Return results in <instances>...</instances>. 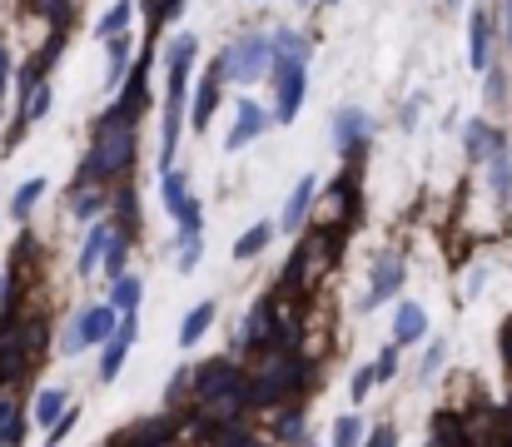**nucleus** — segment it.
<instances>
[{"mask_svg": "<svg viewBox=\"0 0 512 447\" xmlns=\"http://www.w3.org/2000/svg\"><path fill=\"white\" fill-rule=\"evenodd\" d=\"M324 5H339V0H324Z\"/></svg>", "mask_w": 512, "mask_h": 447, "instance_id": "nucleus-51", "label": "nucleus"}, {"mask_svg": "<svg viewBox=\"0 0 512 447\" xmlns=\"http://www.w3.org/2000/svg\"><path fill=\"white\" fill-rule=\"evenodd\" d=\"M140 298H145V284H140V274H125L120 284H115V294H110V303H115V313H140Z\"/></svg>", "mask_w": 512, "mask_h": 447, "instance_id": "nucleus-28", "label": "nucleus"}, {"mask_svg": "<svg viewBox=\"0 0 512 447\" xmlns=\"http://www.w3.org/2000/svg\"><path fill=\"white\" fill-rule=\"evenodd\" d=\"M309 55H314V40H309V35H299L294 25H279V30H274V60H284V65H309Z\"/></svg>", "mask_w": 512, "mask_h": 447, "instance_id": "nucleus-18", "label": "nucleus"}, {"mask_svg": "<svg viewBox=\"0 0 512 447\" xmlns=\"http://www.w3.org/2000/svg\"><path fill=\"white\" fill-rule=\"evenodd\" d=\"M368 135H373V120H368L358 105H343L339 115H334V145H339L348 159H363Z\"/></svg>", "mask_w": 512, "mask_h": 447, "instance_id": "nucleus-8", "label": "nucleus"}, {"mask_svg": "<svg viewBox=\"0 0 512 447\" xmlns=\"http://www.w3.org/2000/svg\"><path fill=\"white\" fill-rule=\"evenodd\" d=\"M398 373V348H383L378 353V378H393Z\"/></svg>", "mask_w": 512, "mask_h": 447, "instance_id": "nucleus-47", "label": "nucleus"}, {"mask_svg": "<svg viewBox=\"0 0 512 447\" xmlns=\"http://www.w3.org/2000/svg\"><path fill=\"white\" fill-rule=\"evenodd\" d=\"M463 149H468V159L478 164V159H493L498 149H508V140H503V130H493L488 120H468V130H463Z\"/></svg>", "mask_w": 512, "mask_h": 447, "instance_id": "nucleus-15", "label": "nucleus"}, {"mask_svg": "<svg viewBox=\"0 0 512 447\" xmlns=\"http://www.w3.org/2000/svg\"><path fill=\"white\" fill-rule=\"evenodd\" d=\"M194 55H199V40H194V35H174L170 40V95H189Z\"/></svg>", "mask_w": 512, "mask_h": 447, "instance_id": "nucleus-14", "label": "nucleus"}, {"mask_svg": "<svg viewBox=\"0 0 512 447\" xmlns=\"http://www.w3.org/2000/svg\"><path fill=\"white\" fill-rule=\"evenodd\" d=\"M160 194H165V209L179 219V214H184V204H189V189H184V174H179V169H170V174L160 179Z\"/></svg>", "mask_w": 512, "mask_h": 447, "instance_id": "nucleus-32", "label": "nucleus"}, {"mask_svg": "<svg viewBox=\"0 0 512 447\" xmlns=\"http://www.w3.org/2000/svg\"><path fill=\"white\" fill-rule=\"evenodd\" d=\"M274 229H279V224H254V229H244V234L234 239V259L244 264V259L264 254V249H269V239H274Z\"/></svg>", "mask_w": 512, "mask_h": 447, "instance_id": "nucleus-24", "label": "nucleus"}, {"mask_svg": "<svg viewBox=\"0 0 512 447\" xmlns=\"http://www.w3.org/2000/svg\"><path fill=\"white\" fill-rule=\"evenodd\" d=\"M110 70H105V80H110V90H125V65H130V35H115L110 45Z\"/></svg>", "mask_w": 512, "mask_h": 447, "instance_id": "nucleus-29", "label": "nucleus"}, {"mask_svg": "<svg viewBox=\"0 0 512 447\" xmlns=\"http://www.w3.org/2000/svg\"><path fill=\"white\" fill-rule=\"evenodd\" d=\"M483 95H488V105H498V100H503V70H488V85H483Z\"/></svg>", "mask_w": 512, "mask_h": 447, "instance_id": "nucleus-46", "label": "nucleus"}, {"mask_svg": "<svg viewBox=\"0 0 512 447\" xmlns=\"http://www.w3.org/2000/svg\"><path fill=\"white\" fill-rule=\"evenodd\" d=\"M105 274H110L115 284L125 279V239H120V234H115V244H110V254H105Z\"/></svg>", "mask_w": 512, "mask_h": 447, "instance_id": "nucleus-40", "label": "nucleus"}, {"mask_svg": "<svg viewBox=\"0 0 512 447\" xmlns=\"http://www.w3.org/2000/svg\"><path fill=\"white\" fill-rule=\"evenodd\" d=\"M314 244H319V239H314ZM314 244H299V249H294V259H289L284 274H279L284 289H299V284L309 279V269H314Z\"/></svg>", "mask_w": 512, "mask_h": 447, "instance_id": "nucleus-27", "label": "nucleus"}, {"mask_svg": "<svg viewBox=\"0 0 512 447\" xmlns=\"http://www.w3.org/2000/svg\"><path fill=\"white\" fill-rule=\"evenodd\" d=\"M443 358H448V343H433V348H428V353H423V368H418V378H423V383H428V378H433V373H438V368H443Z\"/></svg>", "mask_w": 512, "mask_h": 447, "instance_id": "nucleus-42", "label": "nucleus"}, {"mask_svg": "<svg viewBox=\"0 0 512 447\" xmlns=\"http://www.w3.org/2000/svg\"><path fill=\"white\" fill-rule=\"evenodd\" d=\"M299 5H314V0H299Z\"/></svg>", "mask_w": 512, "mask_h": 447, "instance_id": "nucleus-50", "label": "nucleus"}, {"mask_svg": "<svg viewBox=\"0 0 512 447\" xmlns=\"http://www.w3.org/2000/svg\"><path fill=\"white\" fill-rule=\"evenodd\" d=\"M274 433H279V443H304V408H289Z\"/></svg>", "mask_w": 512, "mask_h": 447, "instance_id": "nucleus-37", "label": "nucleus"}, {"mask_svg": "<svg viewBox=\"0 0 512 447\" xmlns=\"http://www.w3.org/2000/svg\"><path fill=\"white\" fill-rule=\"evenodd\" d=\"M214 313H219V303H214V298H199V303L184 313V323H179V348H194V343L209 333Z\"/></svg>", "mask_w": 512, "mask_h": 447, "instance_id": "nucleus-19", "label": "nucleus"}, {"mask_svg": "<svg viewBox=\"0 0 512 447\" xmlns=\"http://www.w3.org/2000/svg\"><path fill=\"white\" fill-rule=\"evenodd\" d=\"M110 244H115V219H95V224H90V239L80 244V274L100 269L105 254H110Z\"/></svg>", "mask_w": 512, "mask_h": 447, "instance_id": "nucleus-16", "label": "nucleus"}, {"mask_svg": "<svg viewBox=\"0 0 512 447\" xmlns=\"http://www.w3.org/2000/svg\"><path fill=\"white\" fill-rule=\"evenodd\" d=\"M418 115H423V95H413V100L403 105V115H398V125H403V130H418Z\"/></svg>", "mask_w": 512, "mask_h": 447, "instance_id": "nucleus-43", "label": "nucleus"}, {"mask_svg": "<svg viewBox=\"0 0 512 447\" xmlns=\"http://www.w3.org/2000/svg\"><path fill=\"white\" fill-rule=\"evenodd\" d=\"M488 179H493V194H498V199H512V154L508 149L493 154V174H488Z\"/></svg>", "mask_w": 512, "mask_h": 447, "instance_id": "nucleus-35", "label": "nucleus"}, {"mask_svg": "<svg viewBox=\"0 0 512 447\" xmlns=\"http://www.w3.org/2000/svg\"><path fill=\"white\" fill-rule=\"evenodd\" d=\"M135 338H140V313H130V318L120 323V333L105 343V358H100V383H115V378H120V368H125V358H130Z\"/></svg>", "mask_w": 512, "mask_h": 447, "instance_id": "nucleus-9", "label": "nucleus"}, {"mask_svg": "<svg viewBox=\"0 0 512 447\" xmlns=\"http://www.w3.org/2000/svg\"><path fill=\"white\" fill-rule=\"evenodd\" d=\"M314 194H319V174H304V179L294 184V194L284 199V214H279V229H284V234L304 229V219H309V209H314Z\"/></svg>", "mask_w": 512, "mask_h": 447, "instance_id": "nucleus-12", "label": "nucleus"}, {"mask_svg": "<svg viewBox=\"0 0 512 447\" xmlns=\"http://www.w3.org/2000/svg\"><path fill=\"white\" fill-rule=\"evenodd\" d=\"M45 189H50V184H45L40 174H35V179H25V184L15 189V199H10V214H15V219H30V209L40 204V194H45Z\"/></svg>", "mask_w": 512, "mask_h": 447, "instance_id": "nucleus-31", "label": "nucleus"}, {"mask_svg": "<svg viewBox=\"0 0 512 447\" xmlns=\"http://www.w3.org/2000/svg\"><path fill=\"white\" fill-rule=\"evenodd\" d=\"M378 383H383V378H378V363H363V368L353 373V383H348V398H353V403H363Z\"/></svg>", "mask_w": 512, "mask_h": 447, "instance_id": "nucleus-36", "label": "nucleus"}, {"mask_svg": "<svg viewBox=\"0 0 512 447\" xmlns=\"http://www.w3.org/2000/svg\"><path fill=\"white\" fill-rule=\"evenodd\" d=\"M358 443H363V418L348 413V418L334 423V447H358Z\"/></svg>", "mask_w": 512, "mask_h": 447, "instance_id": "nucleus-38", "label": "nucleus"}, {"mask_svg": "<svg viewBox=\"0 0 512 447\" xmlns=\"http://www.w3.org/2000/svg\"><path fill=\"white\" fill-rule=\"evenodd\" d=\"M199 219H204V209H199V199H189L184 214L174 219V224H179V249H184V244H199V229H204Z\"/></svg>", "mask_w": 512, "mask_h": 447, "instance_id": "nucleus-34", "label": "nucleus"}, {"mask_svg": "<svg viewBox=\"0 0 512 447\" xmlns=\"http://www.w3.org/2000/svg\"><path fill=\"white\" fill-rule=\"evenodd\" d=\"M150 70H155V50L145 45V50L135 55V70H130V80H125L115 110H105L100 125H135V120L150 110Z\"/></svg>", "mask_w": 512, "mask_h": 447, "instance_id": "nucleus-3", "label": "nucleus"}, {"mask_svg": "<svg viewBox=\"0 0 512 447\" xmlns=\"http://www.w3.org/2000/svg\"><path fill=\"white\" fill-rule=\"evenodd\" d=\"M30 348H25V338H20V323L15 318H5L0 323V393L5 388H15L25 373H30Z\"/></svg>", "mask_w": 512, "mask_h": 447, "instance_id": "nucleus-7", "label": "nucleus"}, {"mask_svg": "<svg viewBox=\"0 0 512 447\" xmlns=\"http://www.w3.org/2000/svg\"><path fill=\"white\" fill-rule=\"evenodd\" d=\"M448 5H458V0H448Z\"/></svg>", "mask_w": 512, "mask_h": 447, "instance_id": "nucleus-52", "label": "nucleus"}, {"mask_svg": "<svg viewBox=\"0 0 512 447\" xmlns=\"http://www.w3.org/2000/svg\"><path fill=\"white\" fill-rule=\"evenodd\" d=\"M199 254H204L199 244H184V249H179V264H174V269H179V274H194V269H199Z\"/></svg>", "mask_w": 512, "mask_h": 447, "instance_id": "nucleus-44", "label": "nucleus"}, {"mask_svg": "<svg viewBox=\"0 0 512 447\" xmlns=\"http://www.w3.org/2000/svg\"><path fill=\"white\" fill-rule=\"evenodd\" d=\"M363 447H398V433H393L388 423H378V428L368 433V443H363Z\"/></svg>", "mask_w": 512, "mask_h": 447, "instance_id": "nucleus-45", "label": "nucleus"}, {"mask_svg": "<svg viewBox=\"0 0 512 447\" xmlns=\"http://www.w3.org/2000/svg\"><path fill=\"white\" fill-rule=\"evenodd\" d=\"M224 85H229V60L219 55V60L209 65V75L194 85V105H189V125H194V130H209V120H214V110H219V100H224Z\"/></svg>", "mask_w": 512, "mask_h": 447, "instance_id": "nucleus-6", "label": "nucleus"}, {"mask_svg": "<svg viewBox=\"0 0 512 447\" xmlns=\"http://www.w3.org/2000/svg\"><path fill=\"white\" fill-rule=\"evenodd\" d=\"M209 447H264L249 428H239V423H229V428H209Z\"/></svg>", "mask_w": 512, "mask_h": 447, "instance_id": "nucleus-33", "label": "nucleus"}, {"mask_svg": "<svg viewBox=\"0 0 512 447\" xmlns=\"http://www.w3.org/2000/svg\"><path fill=\"white\" fill-rule=\"evenodd\" d=\"M50 105H55V90L50 85H40L30 100H25V110H20V125H15V140H20V130H30L35 120H45L50 115Z\"/></svg>", "mask_w": 512, "mask_h": 447, "instance_id": "nucleus-30", "label": "nucleus"}, {"mask_svg": "<svg viewBox=\"0 0 512 447\" xmlns=\"http://www.w3.org/2000/svg\"><path fill=\"white\" fill-rule=\"evenodd\" d=\"M10 318H15V313H10ZM15 323H20V338H25L30 358L40 363V358H45V348H50V323H45L40 313H35V318H15Z\"/></svg>", "mask_w": 512, "mask_h": 447, "instance_id": "nucleus-25", "label": "nucleus"}, {"mask_svg": "<svg viewBox=\"0 0 512 447\" xmlns=\"http://www.w3.org/2000/svg\"><path fill=\"white\" fill-rule=\"evenodd\" d=\"M274 80H279V105H274V120H279V125H294V120H299V110H304L309 65H284V60H274Z\"/></svg>", "mask_w": 512, "mask_h": 447, "instance_id": "nucleus-5", "label": "nucleus"}, {"mask_svg": "<svg viewBox=\"0 0 512 447\" xmlns=\"http://www.w3.org/2000/svg\"><path fill=\"white\" fill-rule=\"evenodd\" d=\"M65 413H70V398H65V388H45V393L35 398V423H40L45 433H50V428H55Z\"/></svg>", "mask_w": 512, "mask_h": 447, "instance_id": "nucleus-21", "label": "nucleus"}, {"mask_svg": "<svg viewBox=\"0 0 512 447\" xmlns=\"http://www.w3.org/2000/svg\"><path fill=\"white\" fill-rule=\"evenodd\" d=\"M70 209H75V219H100V209H105V189L100 184H80L75 194H70Z\"/></svg>", "mask_w": 512, "mask_h": 447, "instance_id": "nucleus-26", "label": "nucleus"}, {"mask_svg": "<svg viewBox=\"0 0 512 447\" xmlns=\"http://www.w3.org/2000/svg\"><path fill=\"white\" fill-rule=\"evenodd\" d=\"M503 363H508V368H512V318H508V323H503Z\"/></svg>", "mask_w": 512, "mask_h": 447, "instance_id": "nucleus-48", "label": "nucleus"}, {"mask_svg": "<svg viewBox=\"0 0 512 447\" xmlns=\"http://www.w3.org/2000/svg\"><path fill=\"white\" fill-rule=\"evenodd\" d=\"M269 130V110L259 105V100H239V115H234V130H229V140H224V149L234 154V149L254 145L259 135Z\"/></svg>", "mask_w": 512, "mask_h": 447, "instance_id": "nucleus-10", "label": "nucleus"}, {"mask_svg": "<svg viewBox=\"0 0 512 447\" xmlns=\"http://www.w3.org/2000/svg\"><path fill=\"white\" fill-rule=\"evenodd\" d=\"M428 447H473V433L458 413H433V428H428Z\"/></svg>", "mask_w": 512, "mask_h": 447, "instance_id": "nucleus-17", "label": "nucleus"}, {"mask_svg": "<svg viewBox=\"0 0 512 447\" xmlns=\"http://www.w3.org/2000/svg\"><path fill=\"white\" fill-rule=\"evenodd\" d=\"M25 443V418L15 408V398L0 393V447H20Z\"/></svg>", "mask_w": 512, "mask_h": 447, "instance_id": "nucleus-23", "label": "nucleus"}, {"mask_svg": "<svg viewBox=\"0 0 512 447\" xmlns=\"http://www.w3.org/2000/svg\"><path fill=\"white\" fill-rule=\"evenodd\" d=\"M120 323H125V318H115V303H90V308H80V318L70 323L60 353L75 358V353H85L90 343H110V338L120 333Z\"/></svg>", "mask_w": 512, "mask_h": 447, "instance_id": "nucleus-4", "label": "nucleus"}, {"mask_svg": "<svg viewBox=\"0 0 512 447\" xmlns=\"http://www.w3.org/2000/svg\"><path fill=\"white\" fill-rule=\"evenodd\" d=\"M224 60H229V80H234V85H254V80H264V75L274 70V35L249 30V35H239V40L224 50Z\"/></svg>", "mask_w": 512, "mask_h": 447, "instance_id": "nucleus-2", "label": "nucleus"}, {"mask_svg": "<svg viewBox=\"0 0 512 447\" xmlns=\"http://www.w3.org/2000/svg\"><path fill=\"white\" fill-rule=\"evenodd\" d=\"M488 50H493V20H488V5H478L473 15H468V60H473V70H493V60H488Z\"/></svg>", "mask_w": 512, "mask_h": 447, "instance_id": "nucleus-13", "label": "nucleus"}, {"mask_svg": "<svg viewBox=\"0 0 512 447\" xmlns=\"http://www.w3.org/2000/svg\"><path fill=\"white\" fill-rule=\"evenodd\" d=\"M5 75H10V60H5V50H0V95H5Z\"/></svg>", "mask_w": 512, "mask_h": 447, "instance_id": "nucleus-49", "label": "nucleus"}, {"mask_svg": "<svg viewBox=\"0 0 512 447\" xmlns=\"http://www.w3.org/2000/svg\"><path fill=\"white\" fill-rule=\"evenodd\" d=\"M135 169V125H95V145L80 169V184H105Z\"/></svg>", "mask_w": 512, "mask_h": 447, "instance_id": "nucleus-1", "label": "nucleus"}, {"mask_svg": "<svg viewBox=\"0 0 512 447\" xmlns=\"http://www.w3.org/2000/svg\"><path fill=\"white\" fill-rule=\"evenodd\" d=\"M403 279H408V264L403 259H378L373 264V284H368V298H363V308H378V303H388V298L403 289Z\"/></svg>", "mask_w": 512, "mask_h": 447, "instance_id": "nucleus-11", "label": "nucleus"}, {"mask_svg": "<svg viewBox=\"0 0 512 447\" xmlns=\"http://www.w3.org/2000/svg\"><path fill=\"white\" fill-rule=\"evenodd\" d=\"M189 393H194V368H179V373L170 378V388H165V403H170V408H179Z\"/></svg>", "mask_w": 512, "mask_h": 447, "instance_id": "nucleus-39", "label": "nucleus"}, {"mask_svg": "<svg viewBox=\"0 0 512 447\" xmlns=\"http://www.w3.org/2000/svg\"><path fill=\"white\" fill-rule=\"evenodd\" d=\"M135 10H140V5H135V0H115V5H110V10H105V20H100V25H95V35H100V40H105V45H110V40H115V35H125V30H130V20H135Z\"/></svg>", "mask_w": 512, "mask_h": 447, "instance_id": "nucleus-22", "label": "nucleus"}, {"mask_svg": "<svg viewBox=\"0 0 512 447\" xmlns=\"http://www.w3.org/2000/svg\"><path fill=\"white\" fill-rule=\"evenodd\" d=\"M75 423H80V413L70 408V413H65V418H60V423H55V428L45 433V447H60L65 438H70V433H75Z\"/></svg>", "mask_w": 512, "mask_h": 447, "instance_id": "nucleus-41", "label": "nucleus"}, {"mask_svg": "<svg viewBox=\"0 0 512 447\" xmlns=\"http://www.w3.org/2000/svg\"><path fill=\"white\" fill-rule=\"evenodd\" d=\"M423 333H428V313H423L418 303H398V318H393V348L418 343Z\"/></svg>", "mask_w": 512, "mask_h": 447, "instance_id": "nucleus-20", "label": "nucleus"}]
</instances>
